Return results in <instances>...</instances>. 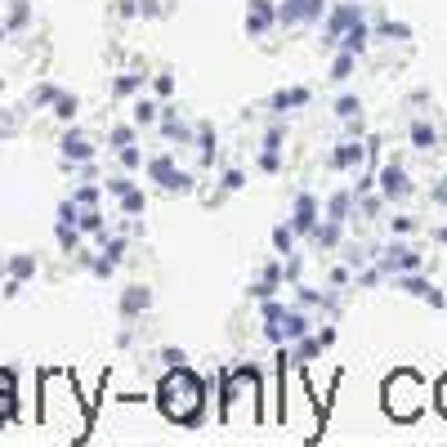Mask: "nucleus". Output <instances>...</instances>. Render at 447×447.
Masks as SVG:
<instances>
[{"label":"nucleus","mask_w":447,"mask_h":447,"mask_svg":"<svg viewBox=\"0 0 447 447\" xmlns=\"http://www.w3.org/2000/svg\"><path fill=\"white\" fill-rule=\"evenodd\" d=\"M425 385H421V376L416 371H394L389 380H385V411L394 421H416L421 411H425Z\"/></svg>","instance_id":"obj_2"},{"label":"nucleus","mask_w":447,"mask_h":447,"mask_svg":"<svg viewBox=\"0 0 447 447\" xmlns=\"http://www.w3.org/2000/svg\"><path fill=\"white\" fill-rule=\"evenodd\" d=\"M157 403H161V411L170 421H179V425H192L197 421V411H202V385H197V376L192 371H170L161 380V389H157Z\"/></svg>","instance_id":"obj_1"},{"label":"nucleus","mask_w":447,"mask_h":447,"mask_svg":"<svg viewBox=\"0 0 447 447\" xmlns=\"http://www.w3.org/2000/svg\"><path fill=\"white\" fill-rule=\"evenodd\" d=\"M14 416V376L0 371V425Z\"/></svg>","instance_id":"obj_3"},{"label":"nucleus","mask_w":447,"mask_h":447,"mask_svg":"<svg viewBox=\"0 0 447 447\" xmlns=\"http://www.w3.org/2000/svg\"><path fill=\"white\" fill-rule=\"evenodd\" d=\"M434 403H438V411H443V416H447V376L438 380V389H434Z\"/></svg>","instance_id":"obj_4"}]
</instances>
